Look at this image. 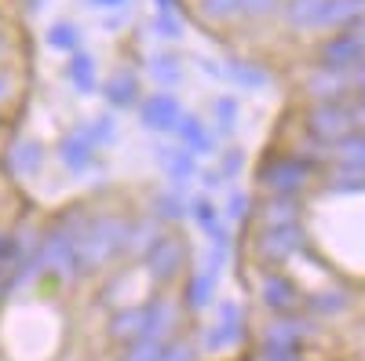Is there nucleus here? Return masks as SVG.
Masks as SVG:
<instances>
[{
    "instance_id": "obj_1",
    "label": "nucleus",
    "mask_w": 365,
    "mask_h": 361,
    "mask_svg": "<svg viewBox=\"0 0 365 361\" xmlns=\"http://www.w3.org/2000/svg\"><path fill=\"white\" fill-rule=\"evenodd\" d=\"M125 230H128V216L91 208L84 226L73 237L84 274H96V270L110 266L113 259H125Z\"/></svg>"
},
{
    "instance_id": "obj_2",
    "label": "nucleus",
    "mask_w": 365,
    "mask_h": 361,
    "mask_svg": "<svg viewBox=\"0 0 365 361\" xmlns=\"http://www.w3.org/2000/svg\"><path fill=\"white\" fill-rule=\"evenodd\" d=\"M322 175V164L307 161L296 150H267L256 164V183L263 194H282V197H303Z\"/></svg>"
},
{
    "instance_id": "obj_3",
    "label": "nucleus",
    "mask_w": 365,
    "mask_h": 361,
    "mask_svg": "<svg viewBox=\"0 0 365 361\" xmlns=\"http://www.w3.org/2000/svg\"><path fill=\"white\" fill-rule=\"evenodd\" d=\"M139 263H143V278L150 285L168 288L190 270V241L182 234L161 230V237L139 256Z\"/></svg>"
},
{
    "instance_id": "obj_4",
    "label": "nucleus",
    "mask_w": 365,
    "mask_h": 361,
    "mask_svg": "<svg viewBox=\"0 0 365 361\" xmlns=\"http://www.w3.org/2000/svg\"><path fill=\"white\" fill-rule=\"evenodd\" d=\"M311 252V234L303 230V223H285V226H256L252 237V256L263 266H285L296 256Z\"/></svg>"
},
{
    "instance_id": "obj_5",
    "label": "nucleus",
    "mask_w": 365,
    "mask_h": 361,
    "mask_svg": "<svg viewBox=\"0 0 365 361\" xmlns=\"http://www.w3.org/2000/svg\"><path fill=\"white\" fill-rule=\"evenodd\" d=\"M322 336V328L314 318L307 314H282V318H270L259 328V350H278V354H303L311 340Z\"/></svg>"
},
{
    "instance_id": "obj_6",
    "label": "nucleus",
    "mask_w": 365,
    "mask_h": 361,
    "mask_svg": "<svg viewBox=\"0 0 365 361\" xmlns=\"http://www.w3.org/2000/svg\"><path fill=\"white\" fill-rule=\"evenodd\" d=\"M365 63V19L351 29H336L329 33L318 51H314V66L322 70H336V73H351L354 66Z\"/></svg>"
},
{
    "instance_id": "obj_7",
    "label": "nucleus",
    "mask_w": 365,
    "mask_h": 361,
    "mask_svg": "<svg viewBox=\"0 0 365 361\" xmlns=\"http://www.w3.org/2000/svg\"><path fill=\"white\" fill-rule=\"evenodd\" d=\"M303 132L311 139L325 142L332 150V142L344 139L347 132H354V117H351V103L347 99H329V103H307L303 110Z\"/></svg>"
},
{
    "instance_id": "obj_8",
    "label": "nucleus",
    "mask_w": 365,
    "mask_h": 361,
    "mask_svg": "<svg viewBox=\"0 0 365 361\" xmlns=\"http://www.w3.org/2000/svg\"><path fill=\"white\" fill-rule=\"evenodd\" d=\"M256 299H259V307H263L270 318L303 310V288H299L289 274H282V270H267V274L259 278Z\"/></svg>"
},
{
    "instance_id": "obj_9",
    "label": "nucleus",
    "mask_w": 365,
    "mask_h": 361,
    "mask_svg": "<svg viewBox=\"0 0 365 361\" xmlns=\"http://www.w3.org/2000/svg\"><path fill=\"white\" fill-rule=\"evenodd\" d=\"M44 146L37 139L29 135H15L4 150H0V168H4V175L11 179V183H26V179H37L44 172Z\"/></svg>"
},
{
    "instance_id": "obj_10",
    "label": "nucleus",
    "mask_w": 365,
    "mask_h": 361,
    "mask_svg": "<svg viewBox=\"0 0 365 361\" xmlns=\"http://www.w3.org/2000/svg\"><path fill=\"white\" fill-rule=\"evenodd\" d=\"M55 157H58V164H63L70 175H88L91 168H96L99 164V146L91 142L88 125H77V128H70L63 139H58Z\"/></svg>"
},
{
    "instance_id": "obj_11",
    "label": "nucleus",
    "mask_w": 365,
    "mask_h": 361,
    "mask_svg": "<svg viewBox=\"0 0 365 361\" xmlns=\"http://www.w3.org/2000/svg\"><path fill=\"white\" fill-rule=\"evenodd\" d=\"M187 113L179 103V95L172 92H154V95H143L139 103V120H143V132H154V135H168L175 132L179 117Z\"/></svg>"
},
{
    "instance_id": "obj_12",
    "label": "nucleus",
    "mask_w": 365,
    "mask_h": 361,
    "mask_svg": "<svg viewBox=\"0 0 365 361\" xmlns=\"http://www.w3.org/2000/svg\"><path fill=\"white\" fill-rule=\"evenodd\" d=\"M190 219L205 234V241H208L212 248H227L230 252V223L223 219V208L212 201L208 194L190 197Z\"/></svg>"
},
{
    "instance_id": "obj_13",
    "label": "nucleus",
    "mask_w": 365,
    "mask_h": 361,
    "mask_svg": "<svg viewBox=\"0 0 365 361\" xmlns=\"http://www.w3.org/2000/svg\"><path fill=\"white\" fill-rule=\"evenodd\" d=\"M172 135H175L179 146H187L194 157H216V154H220V135H216V128H212L205 117H197V113H182Z\"/></svg>"
},
{
    "instance_id": "obj_14",
    "label": "nucleus",
    "mask_w": 365,
    "mask_h": 361,
    "mask_svg": "<svg viewBox=\"0 0 365 361\" xmlns=\"http://www.w3.org/2000/svg\"><path fill=\"white\" fill-rule=\"evenodd\" d=\"M103 99H106V106L110 110H139V103H143V80H139V73L135 70H128V66H117L103 84Z\"/></svg>"
},
{
    "instance_id": "obj_15",
    "label": "nucleus",
    "mask_w": 365,
    "mask_h": 361,
    "mask_svg": "<svg viewBox=\"0 0 365 361\" xmlns=\"http://www.w3.org/2000/svg\"><path fill=\"white\" fill-rule=\"evenodd\" d=\"M158 168L165 172L168 187H179V190L197 179V157L190 154L187 146H179V142H165V146H158Z\"/></svg>"
},
{
    "instance_id": "obj_16",
    "label": "nucleus",
    "mask_w": 365,
    "mask_h": 361,
    "mask_svg": "<svg viewBox=\"0 0 365 361\" xmlns=\"http://www.w3.org/2000/svg\"><path fill=\"white\" fill-rule=\"evenodd\" d=\"M303 95L311 103H329V99H351V77L336 73V70H322L311 66L303 77Z\"/></svg>"
},
{
    "instance_id": "obj_17",
    "label": "nucleus",
    "mask_w": 365,
    "mask_h": 361,
    "mask_svg": "<svg viewBox=\"0 0 365 361\" xmlns=\"http://www.w3.org/2000/svg\"><path fill=\"white\" fill-rule=\"evenodd\" d=\"M329 0H282V22L296 33H322Z\"/></svg>"
},
{
    "instance_id": "obj_18",
    "label": "nucleus",
    "mask_w": 365,
    "mask_h": 361,
    "mask_svg": "<svg viewBox=\"0 0 365 361\" xmlns=\"http://www.w3.org/2000/svg\"><path fill=\"white\" fill-rule=\"evenodd\" d=\"M354 307V299L347 288H314V292H303V310L314 321H332V318H344Z\"/></svg>"
},
{
    "instance_id": "obj_19",
    "label": "nucleus",
    "mask_w": 365,
    "mask_h": 361,
    "mask_svg": "<svg viewBox=\"0 0 365 361\" xmlns=\"http://www.w3.org/2000/svg\"><path fill=\"white\" fill-rule=\"evenodd\" d=\"M146 212L154 216L161 226H175V223H182V219H190V197L182 194L179 187H161V190L150 194Z\"/></svg>"
},
{
    "instance_id": "obj_20",
    "label": "nucleus",
    "mask_w": 365,
    "mask_h": 361,
    "mask_svg": "<svg viewBox=\"0 0 365 361\" xmlns=\"http://www.w3.org/2000/svg\"><path fill=\"white\" fill-rule=\"evenodd\" d=\"M256 226H285V223H303V197H282L267 194L256 204Z\"/></svg>"
},
{
    "instance_id": "obj_21",
    "label": "nucleus",
    "mask_w": 365,
    "mask_h": 361,
    "mask_svg": "<svg viewBox=\"0 0 365 361\" xmlns=\"http://www.w3.org/2000/svg\"><path fill=\"white\" fill-rule=\"evenodd\" d=\"M161 230H168V226H161L150 212H143V216H128V230H125V259H139V256L161 237Z\"/></svg>"
},
{
    "instance_id": "obj_22",
    "label": "nucleus",
    "mask_w": 365,
    "mask_h": 361,
    "mask_svg": "<svg viewBox=\"0 0 365 361\" xmlns=\"http://www.w3.org/2000/svg\"><path fill=\"white\" fill-rule=\"evenodd\" d=\"M223 80H230L241 92H263V88L274 80L270 70L263 63H249V58H230L227 70H223Z\"/></svg>"
},
{
    "instance_id": "obj_23",
    "label": "nucleus",
    "mask_w": 365,
    "mask_h": 361,
    "mask_svg": "<svg viewBox=\"0 0 365 361\" xmlns=\"http://www.w3.org/2000/svg\"><path fill=\"white\" fill-rule=\"evenodd\" d=\"M66 80L73 84L77 95H96V92H99V66H96V55L73 51L70 63H66Z\"/></svg>"
},
{
    "instance_id": "obj_24",
    "label": "nucleus",
    "mask_w": 365,
    "mask_h": 361,
    "mask_svg": "<svg viewBox=\"0 0 365 361\" xmlns=\"http://www.w3.org/2000/svg\"><path fill=\"white\" fill-rule=\"evenodd\" d=\"M216 274H208V270H194L187 274V285H182V307L190 314H201L205 307H212V299H216Z\"/></svg>"
},
{
    "instance_id": "obj_25",
    "label": "nucleus",
    "mask_w": 365,
    "mask_h": 361,
    "mask_svg": "<svg viewBox=\"0 0 365 361\" xmlns=\"http://www.w3.org/2000/svg\"><path fill=\"white\" fill-rule=\"evenodd\" d=\"M318 179H322L325 194H365V172L361 168H347V164L329 161Z\"/></svg>"
},
{
    "instance_id": "obj_26",
    "label": "nucleus",
    "mask_w": 365,
    "mask_h": 361,
    "mask_svg": "<svg viewBox=\"0 0 365 361\" xmlns=\"http://www.w3.org/2000/svg\"><path fill=\"white\" fill-rule=\"evenodd\" d=\"M365 19V0H329L325 26L322 33H336V29H351Z\"/></svg>"
},
{
    "instance_id": "obj_27",
    "label": "nucleus",
    "mask_w": 365,
    "mask_h": 361,
    "mask_svg": "<svg viewBox=\"0 0 365 361\" xmlns=\"http://www.w3.org/2000/svg\"><path fill=\"white\" fill-rule=\"evenodd\" d=\"M329 161L365 172V132L354 128V132H347L344 139H336V142H332V150H329Z\"/></svg>"
},
{
    "instance_id": "obj_28",
    "label": "nucleus",
    "mask_w": 365,
    "mask_h": 361,
    "mask_svg": "<svg viewBox=\"0 0 365 361\" xmlns=\"http://www.w3.org/2000/svg\"><path fill=\"white\" fill-rule=\"evenodd\" d=\"M146 73L161 84V92H168V88H179V80H182V63L172 51H158V55H150Z\"/></svg>"
},
{
    "instance_id": "obj_29",
    "label": "nucleus",
    "mask_w": 365,
    "mask_h": 361,
    "mask_svg": "<svg viewBox=\"0 0 365 361\" xmlns=\"http://www.w3.org/2000/svg\"><path fill=\"white\" fill-rule=\"evenodd\" d=\"M252 216H256V197H252L249 190L234 187V190L227 194V204H223V219H227L230 226H245V223H252Z\"/></svg>"
},
{
    "instance_id": "obj_30",
    "label": "nucleus",
    "mask_w": 365,
    "mask_h": 361,
    "mask_svg": "<svg viewBox=\"0 0 365 361\" xmlns=\"http://www.w3.org/2000/svg\"><path fill=\"white\" fill-rule=\"evenodd\" d=\"M237 117H241V103L234 95H216L212 99V120L208 125L216 128V135H230L237 128Z\"/></svg>"
},
{
    "instance_id": "obj_31",
    "label": "nucleus",
    "mask_w": 365,
    "mask_h": 361,
    "mask_svg": "<svg viewBox=\"0 0 365 361\" xmlns=\"http://www.w3.org/2000/svg\"><path fill=\"white\" fill-rule=\"evenodd\" d=\"M48 48L51 51H63V55H73V51H81V29L73 26V22H51V29H48Z\"/></svg>"
},
{
    "instance_id": "obj_32",
    "label": "nucleus",
    "mask_w": 365,
    "mask_h": 361,
    "mask_svg": "<svg viewBox=\"0 0 365 361\" xmlns=\"http://www.w3.org/2000/svg\"><path fill=\"white\" fill-rule=\"evenodd\" d=\"M197 11L205 22L223 26V22H234L241 15V0H197Z\"/></svg>"
},
{
    "instance_id": "obj_33",
    "label": "nucleus",
    "mask_w": 365,
    "mask_h": 361,
    "mask_svg": "<svg viewBox=\"0 0 365 361\" xmlns=\"http://www.w3.org/2000/svg\"><path fill=\"white\" fill-rule=\"evenodd\" d=\"M150 29H154L161 41H182L187 22H182V11H158L154 22H150Z\"/></svg>"
},
{
    "instance_id": "obj_34",
    "label": "nucleus",
    "mask_w": 365,
    "mask_h": 361,
    "mask_svg": "<svg viewBox=\"0 0 365 361\" xmlns=\"http://www.w3.org/2000/svg\"><path fill=\"white\" fill-rule=\"evenodd\" d=\"M88 135H91V142H96L99 150H103V146H113V142L120 139L117 117H113V113H99L96 120H88Z\"/></svg>"
},
{
    "instance_id": "obj_35",
    "label": "nucleus",
    "mask_w": 365,
    "mask_h": 361,
    "mask_svg": "<svg viewBox=\"0 0 365 361\" xmlns=\"http://www.w3.org/2000/svg\"><path fill=\"white\" fill-rule=\"evenodd\" d=\"M245 150H237V146H230V150H223V154H220V175L227 179V183H237V179H241V172H245Z\"/></svg>"
},
{
    "instance_id": "obj_36",
    "label": "nucleus",
    "mask_w": 365,
    "mask_h": 361,
    "mask_svg": "<svg viewBox=\"0 0 365 361\" xmlns=\"http://www.w3.org/2000/svg\"><path fill=\"white\" fill-rule=\"evenodd\" d=\"M282 11V0H241V15L237 19H249V22H259V19H270Z\"/></svg>"
},
{
    "instance_id": "obj_37",
    "label": "nucleus",
    "mask_w": 365,
    "mask_h": 361,
    "mask_svg": "<svg viewBox=\"0 0 365 361\" xmlns=\"http://www.w3.org/2000/svg\"><path fill=\"white\" fill-rule=\"evenodd\" d=\"M197 183H201V194H216L227 187V179L220 175V168H197Z\"/></svg>"
},
{
    "instance_id": "obj_38",
    "label": "nucleus",
    "mask_w": 365,
    "mask_h": 361,
    "mask_svg": "<svg viewBox=\"0 0 365 361\" xmlns=\"http://www.w3.org/2000/svg\"><path fill=\"white\" fill-rule=\"evenodd\" d=\"M351 117H354V128H361L365 132V92H354L351 99Z\"/></svg>"
},
{
    "instance_id": "obj_39",
    "label": "nucleus",
    "mask_w": 365,
    "mask_h": 361,
    "mask_svg": "<svg viewBox=\"0 0 365 361\" xmlns=\"http://www.w3.org/2000/svg\"><path fill=\"white\" fill-rule=\"evenodd\" d=\"M125 22H128V8H113V11L103 15V26H106V29H120Z\"/></svg>"
},
{
    "instance_id": "obj_40",
    "label": "nucleus",
    "mask_w": 365,
    "mask_h": 361,
    "mask_svg": "<svg viewBox=\"0 0 365 361\" xmlns=\"http://www.w3.org/2000/svg\"><path fill=\"white\" fill-rule=\"evenodd\" d=\"M259 361H307L303 354H278V350H259Z\"/></svg>"
},
{
    "instance_id": "obj_41",
    "label": "nucleus",
    "mask_w": 365,
    "mask_h": 361,
    "mask_svg": "<svg viewBox=\"0 0 365 361\" xmlns=\"http://www.w3.org/2000/svg\"><path fill=\"white\" fill-rule=\"evenodd\" d=\"M347 77H351V95H354V92H365V63H361V66H354Z\"/></svg>"
},
{
    "instance_id": "obj_42",
    "label": "nucleus",
    "mask_w": 365,
    "mask_h": 361,
    "mask_svg": "<svg viewBox=\"0 0 365 361\" xmlns=\"http://www.w3.org/2000/svg\"><path fill=\"white\" fill-rule=\"evenodd\" d=\"M11 95H15V84H11V77H8L4 70H0V106H4Z\"/></svg>"
},
{
    "instance_id": "obj_43",
    "label": "nucleus",
    "mask_w": 365,
    "mask_h": 361,
    "mask_svg": "<svg viewBox=\"0 0 365 361\" xmlns=\"http://www.w3.org/2000/svg\"><path fill=\"white\" fill-rule=\"evenodd\" d=\"M88 4L99 11H113V8H128V0H88Z\"/></svg>"
},
{
    "instance_id": "obj_44",
    "label": "nucleus",
    "mask_w": 365,
    "mask_h": 361,
    "mask_svg": "<svg viewBox=\"0 0 365 361\" xmlns=\"http://www.w3.org/2000/svg\"><path fill=\"white\" fill-rule=\"evenodd\" d=\"M158 11H179V0H154Z\"/></svg>"
},
{
    "instance_id": "obj_45",
    "label": "nucleus",
    "mask_w": 365,
    "mask_h": 361,
    "mask_svg": "<svg viewBox=\"0 0 365 361\" xmlns=\"http://www.w3.org/2000/svg\"><path fill=\"white\" fill-rule=\"evenodd\" d=\"M41 8H44V0H26V11H29V15L41 11Z\"/></svg>"
},
{
    "instance_id": "obj_46",
    "label": "nucleus",
    "mask_w": 365,
    "mask_h": 361,
    "mask_svg": "<svg viewBox=\"0 0 365 361\" xmlns=\"http://www.w3.org/2000/svg\"><path fill=\"white\" fill-rule=\"evenodd\" d=\"M4 48H8V41H4V33H0V55H4Z\"/></svg>"
},
{
    "instance_id": "obj_47",
    "label": "nucleus",
    "mask_w": 365,
    "mask_h": 361,
    "mask_svg": "<svg viewBox=\"0 0 365 361\" xmlns=\"http://www.w3.org/2000/svg\"><path fill=\"white\" fill-rule=\"evenodd\" d=\"M0 125H4V117H0Z\"/></svg>"
}]
</instances>
